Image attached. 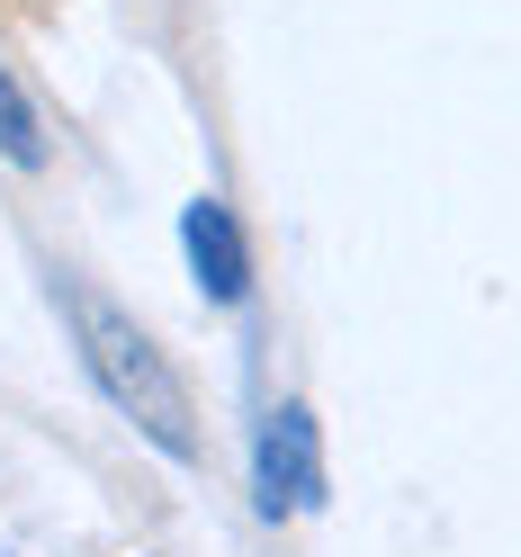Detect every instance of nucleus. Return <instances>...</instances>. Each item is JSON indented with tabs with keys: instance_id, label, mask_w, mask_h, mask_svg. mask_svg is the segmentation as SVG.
<instances>
[{
	"instance_id": "obj_1",
	"label": "nucleus",
	"mask_w": 521,
	"mask_h": 557,
	"mask_svg": "<svg viewBox=\"0 0 521 557\" xmlns=\"http://www.w3.org/2000/svg\"><path fill=\"white\" fill-rule=\"evenodd\" d=\"M63 324H73V351L90 369V387L109 396L117 423H135V441H153L171 468H189L198 459V405L181 387V369H171L153 351V333L126 315V306H109L99 288H82V278H63Z\"/></svg>"
},
{
	"instance_id": "obj_2",
	"label": "nucleus",
	"mask_w": 521,
	"mask_h": 557,
	"mask_svg": "<svg viewBox=\"0 0 521 557\" xmlns=\"http://www.w3.org/2000/svg\"><path fill=\"white\" fill-rule=\"evenodd\" d=\"M252 504H261V521L324 512V432L297 396L270 405L261 432H252Z\"/></svg>"
},
{
	"instance_id": "obj_3",
	"label": "nucleus",
	"mask_w": 521,
	"mask_h": 557,
	"mask_svg": "<svg viewBox=\"0 0 521 557\" xmlns=\"http://www.w3.org/2000/svg\"><path fill=\"white\" fill-rule=\"evenodd\" d=\"M181 252H189V278L207 288V306H243L252 297V243H243V216L216 189H198L181 207Z\"/></svg>"
},
{
	"instance_id": "obj_4",
	"label": "nucleus",
	"mask_w": 521,
	"mask_h": 557,
	"mask_svg": "<svg viewBox=\"0 0 521 557\" xmlns=\"http://www.w3.org/2000/svg\"><path fill=\"white\" fill-rule=\"evenodd\" d=\"M0 162H10V171H46V162H54L46 126H37V99L18 90L10 63H0Z\"/></svg>"
}]
</instances>
